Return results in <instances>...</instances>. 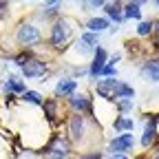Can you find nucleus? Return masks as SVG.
<instances>
[{
    "label": "nucleus",
    "mask_w": 159,
    "mask_h": 159,
    "mask_svg": "<svg viewBox=\"0 0 159 159\" xmlns=\"http://www.w3.org/2000/svg\"><path fill=\"white\" fill-rule=\"evenodd\" d=\"M69 99V106L73 108V113H80V115H93L95 113V106H93V99L86 95V93H73Z\"/></svg>",
    "instance_id": "39448f33"
},
{
    "label": "nucleus",
    "mask_w": 159,
    "mask_h": 159,
    "mask_svg": "<svg viewBox=\"0 0 159 159\" xmlns=\"http://www.w3.org/2000/svg\"><path fill=\"white\" fill-rule=\"evenodd\" d=\"M5 91L7 93H25L27 91V86H25V82H22V80H18L16 75H9L7 80H5Z\"/></svg>",
    "instance_id": "f3484780"
},
{
    "label": "nucleus",
    "mask_w": 159,
    "mask_h": 159,
    "mask_svg": "<svg viewBox=\"0 0 159 159\" xmlns=\"http://www.w3.org/2000/svg\"><path fill=\"white\" fill-rule=\"evenodd\" d=\"M75 91H77V80H73V77L57 80V84H55V89H53V93H55L57 99H60V97H71Z\"/></svg>",
    "instance_id": "f8f14e48"
},
{
    "label": "nucleus",
    "mask_w": 159,
    "mask_h": 159,
    "mask_svg": "<svg viewBox=\"0 0 159 159\" xmlns=\"http://www.w3.org/2000/svg\"><path fill=\"white\" fill-rule=\"evenodd\" d=\"M16 42L25 49H33L42 42V35H40V29L31 22H22L16 29Z\"/></svg>",
    "instance_id": "f03ea898"
},
{
    "label": "nucleus",
    "mask_w": 159,
    "mask_h": 159,
    "mask_svg": "<svg viewBox=\"0 0 159 159\" xmlns=\"http://www.w3.org/2000/svg\"><path fill=\"white\" fill-rule=\"evenodd\" d=\"M152 2H155V5H157V7H159V0H152Z\"/></svg>",
    "instance_id": "2f4dec72"
},
{
    "label": "nucleus",
    "mask_w": 159,
    "mask_h": 159,
    "mask_svg": "<svg viewBox=\"0 0 159 159\" xmlns=\"http://www.w3.org/2000/svg\"><path fill=\"white\" fill-rule=\"evenodd\" d=\"M142 77L146 82H159V57H148L144 60L142 69H139Z\"/></svg>",
    "instance_id": "9d476101"
},
{
    "label": "nucleus",
    "mask_w": 159,
    "mask_h": 159,
    "mask_svg": "<svg viewBox=\"0 0 159 159\" xmlns=\"http://www.w3.org/2000/svg\"><path fill=\"white\" fill-rule=\"evenodd\" d=\"M22 99H25V102H29V104H35V106H42V102H44L42 95H40L38 91H25V93H22Z\"/></svg>",
    "instance_id": "aec40b11"
},
{
    "label": "nucleus",
    "mask_w": 159,
    "mask_h": 159,
    "mask_svg": "<svg viewBox=\"0 0 159 159\" xmlns=\"http://www.w3.org/2000/svg\"><path fill=\"white\" fill-rule=\"evenodd\" d=\"M117 84H119L117 77H102V80H97V82H95V93H97V97H102L104 102H108V104H111V102L115 104Z\"/></svg>",
    "instance_id": "20e7f679"
},
{
    "label": "nucleus",
    "mask_w": 159,
    "mask_h": 159,
    "mask_svg": "<svg viewBox=\"0 0 159 159\" xmlns=\"http://www.w3.org/2000/svg\"><path fill=\"white\" fill-rule=\"evenodd\" d=\"M44 2H47V7H51V5H55V2H57V0H44Z\"/></svg>",
    "instance_id": "c756f323"
},
{
    "label": "nucleus",
    "mask_w": 159,
    "mask_h": 159,
    "mask_svg": "<svg viewBox=\"0 0 159 159\" xmlns=\"http://www.w3.org/2000/svg\"><path fill=\"white\" fill-rule=\"evenodd\" d=\"M137 35H142V38L152 35V20H142L139 27H137Z\"/></svg>",
    "instance_id": "412c9836"
},
{
    "label": "nucleus",
    "mask_w": 159,
    "mask_h": 159,
    "mask_svg": "<svg viewBox=\"0 0 159 159\" xmlns=\"http://www.w3.org/2000/svg\"><path fill=\"white\" fill-rule=\"evenodd\" d=\"M69 133H71L73 142H82L86 137V117L80 113H73L69 117Z\"/></svg>",
    "instance_id": "6e6552de"
},
{
    "label": "nucleus",
    "mask_w": 159,
    "mask_h": 159,
    "mask_svg": "<svg viewBox=\"0 0 159 159\" xmlns=\"http://www.w3.org/2000/svg\"><path fill=\"white\" fill-rule=\"evenodd\" d=\"M86 27H89V31L91 33H102V31H106L108 27H111V20L108 18H91L89 22H86Z\"/></svg>",
    "instance_id": "2eb2a0df"
},
{
    "label": "nucleus",
    "mask_w": 159,
    "mask_h": 159,
    "mask_svg": "<svg viewBox=\"0 0 159 159\" xmlns=\"http://www.w3.org/2000/svg\"><path fill=\"white\" fill-rule=\"evenodd\" d=\"M80 159H102V152L93 150V152H86V155H80Z\"/></svg>",
    "instance_id": "393cba45"
},
{
    "label": "nucleus",
    "mask_w": 159,
    "mask_h": 159,
    "mask_svg": "<svg viewBox=\"0 0 159 159\" xmlns=\"http://www.w3.org/2000/svg\"><path fill=\"white\" fill-rule=\"evenodd\" d=\"M71 40H73V22H71L69 18H64V16L55 18L53 25H51V35H49L51 47H55V49H66Z\"/></svg>",
    "instance_id": "f257e3e1"
},
{
    "label": "nucleus",
    "mask_w": 159,
    "mask_h": 159,
    "mask_svg": "<svg viewBox=\"0 0 159 159\" xmlns=\"http://www.w3.org/2000/svg\"><path fill=\"white\" fill-rule=\"evenodd\" d=\"M133 106H135V99H117V102H115V111H117L119 115L130 113Z\"/></svg>",
    "instance_id": "6ab92c4d"
},
{
    "label": "nucleus",
    "mask_w": 159,
    "mask_h": 159,
    "mask_svg": "<svg viewBox=\"0 0 159 159\" xmlns=\"http://www.w3.org/2000/svg\"><path fill=\"white\" fill-rule=\"evenodd\" d=\"M133 146H135V137H133V133H122V135L113 137V139H111V144H108L111 152H122V155L130 152Z\"/></svg>",
    "instance_id": "1a4fd4ad"
},
{
    "label": "nucleus",
    "mask_w": 159,
    "mask_h": 159,
    "mask_svg": "<svg viewBox=\"0 0 159 159\" xmlns=\"http://www.w3.org/2000/svg\"><path fill=\"white\" fill-rule=\"evenodd\" d=\"M42 111L47 115V119L51 124H57V115H60V99L57 97H49L42 102Z\"/></svg>",
    "instance_id": "ddd939ff"
},
{
    "label": "nucleus",
    "mask_w": 159,
    "mask_h": 159,
    "mask_svg": "<svg viewBox=\"0 0 159 159\" xmlns=\"http://www.w3.org/2000/svg\"><path fill=\"white\" fill-rule=\"evenodd\" d=\"M108 2V0H89V5L93 7V9H97V7H104Z\"/></svg>",
    "instance_id": "bb28decb"
},
{
    "label": "nucleus",
    "mask_w": 159,
    "mask_h": 159,
    "mask_svg": "<svg viewBox=\"0 0 159 159\" xmlns=\"http://www.w3.org/2000/svg\"><path fill=\"white\" fill-rule=\"evenodd\" d=\"M77 2H82V7H84V11H86V0H77Z\"/></svg>",
    "instance_id": "7c9ffc66"
},
{
    "label": "nucleus",
    "mask_w": 159,
    "mask_h": 159,
    "mask_svg": "<svg viewBox=\"0 0 159 159\" xmlns=\"http://www.w3.org/2000/svg\"><path fill=\"white\" fill-rule=\"evenodd\" d=\"M9 11V0H0V20H2Z\"/></svg>",
    "instance_id": "b1692460"
},
{
    "label": "nucleus",
    "mask_w": 159,
    "mask_h": 159,
    "mask_svg": "<svg viewBox=\"0 0 159 159\" xmlns=\"http://www.w3.org/2000/svg\"><path fill=\"white\" fill-rule=\"evenodd\" d=\"M99 75H102V77H115V75H117V69H115V66H111V64H106V66L102 69V73H99Z\"/></svg>",
    "instance_id": "5701e85b"
},
{
    "label": "nucleus",
    "mask_w": 159,
    "mask_h": 159,
    "mask_svg": "<svg viewBox=\"0 0 159 159\" xmlns=\"http://www.w3.org/2000/svg\"><path fill=\"white\" fill-rule=\"evenodd\" d=\"M80 38H82L86 44H91V47H97V44H99V33H91V31H86V33H82Z\"/></svg>",
    "instance_id": "4be33fe9"
},
{
    "label": "nucleus",
    "mask_w": 159,
    "mask_h": 159,
    "mask_svg": "<svg viewBox=\"0 0 159 159\" xmlns=\"http://www.w3.org/2000/svg\"><path fill=\"white\" fill-rule=\"evenodd\" d=\"M20 69H22V75H25L27 80L44 77V75L49 73V64L44 62V60H40V57H29Z\"/></svg>",
    "instance_id": "423d86ee"
},
{
    "label": "nucleus",
    "mask_w": 159,
    "mask_h": 159,
    "mask_svg": "<svg viewBox=\"0 0 159 159\" xmlns=\"http://www.w3.org/2000/svg\"><path fill=\"white\" fill-rule=\"evenodd\" d=\"M122 2H106L102 9H104V13H106V18L108 20H115L117 25H122L124 22V11H122Z\"/></svg>",
    "instance_id": "4468645a"
},
{
    "label": "nucleus",
    "mask_w": 159,
    "mask_h": 159,
    "mask_svg": "<svg viewBox=\"0 0 159 159\" xmlns=\"http://www.w3.org/2000/svg\"><path fill=\"white\" fill-rule=\"evenodd\" d=\"M128 2H133V5H139V7H142V5H146V2H148V0H128Z\"/></svg>",
    "instance_id": "c85d7f7f"
},
{
    "label": "nucleus",
    "mask_w": 159,
    "mask_h": 159,
    "mask_svg": "<svg viewBox=\"0 0 159 159\" xmlns=\"http://www.w3.org/2000/svg\"><path fill=\"white\" fill-rule=\"evenodd\" d=\"M111 2H122V0H111Z\"/></svg>",
    "instance_id": "473e14b6"
},
{
    "label": "nucleus",
    "mask_w": 159,
    "mask_h": 159,
    "mask_svg": "<svg viewBox=\"0 0 159 159\" xmlns=\"http://www.w3.org/2000/svg\"><path fill=\"white\" fill-rule=\"evenodd\" d=\"M113 128H115L117 133H128V130L135 128V122H133L130 117H126V115H117V117L113 119Z\"/></svg>",
    "instance_id": "dca6fc26"
},
{
    "label": "nucleus",
    "mask_w": 159,
    "mask_h": 159,
    "mask_svg": "<svg viewBox=\"0 0 159 159\" xmlns=\"http://www.w3.org/2000/svg\"><path fill=\"white\" fill-rule=\"evenodd\" d=\"M150 148H152V152H150V157H148V159H159V142H155Z\"/></svg>",
    "instance_id": "a878e982"
},
{
    "label": "nucleus",
    "mask_w": 159,
    "mask_h": 159,
    "mask_svg": "<svg viewBox=\"0 0 159 159\" xmlns=\"http://www.w3.org/2000/svg\"><path fill=\"white\" fill-rule=\"evenodd\" d=\"M106 62H108V53H106V49L97 44L95 51H93V62H91V66H89V77H91V80H97L99 73H102V69L106 66Z\"/></svg>",
    "instance_id": "0eeeda50"
},
{
    "label": "nucleus",
    "mask_w": 159,
    "mask_h": 159,
    "mask_svg": "<svg viewBox=\"0 0 159 159\" xmlns=\"http://www.w3.org/2000/svg\"><path fill=\"white\" fill-rule=\"evenodd\" d=\"M122 11H124V20H142V7H139V5L126 2L122 7Z\"/></svg>",
    "instance_id": "a211bd4d"
},
{
    "label": "nucleus",
    "mask_w": 159,
    "mask_h": 159,
    "mask_svg": "<svg viewBox=\"0 0 159 159\" xmlns=\"http://www.w3.org/2000/svg\"><path fill=\"white\" fill-rule=\"evenodd\" d=\"M157 139H159V135H157V115H150L146 119V128H144V135H142V146L150 148Z\"/></svg>",
    "instance_id": "9b49d317"
},
{
    "label": "nucleus",
    "mask_w": 159,
    "mask_h": 159,
    "mask_svg": "<svg viewBox=\"0 0 159 159\" xmlns=\"http://www.w3.org/2000/svg\"><path fill=\"white\" fill-rule=\"evenodd\" d=\"M71 152H73V148H71V139H69V137H62V135H55L51 142L44 146L47 159H69Z\"/></svg>",
    "instance_id": "7ed1b4c3"
},
{
    "label": "nucleus",
    "mask_w": 159,
    "mask_h": 159,
    "mask_svg": "<svg viewBox=\"0 0 159 159\" xmlns=\"http://www.w3.org/2000/svg\"><path fill=\"white\" fill-rule=\"evenodd\" d=\"M108 159H128V155H122V152H111Z\"/></svg>",
    "instance_id": "cd10ccee"
}]
</instances>
